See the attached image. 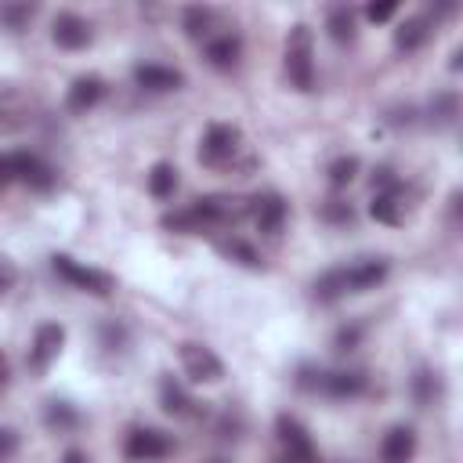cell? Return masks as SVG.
<instances>
[{"instance_id":"cell-1","label":"cell","mask_w":463,"mask_h":463,"mask_svg":"<svg viewBox=\"0 0 463 463\" xmlns=\"http://www.w3.org/2000/svg\"><path fill=\"white\" fill-rule=\"evenodd\" d=\"M286 72L300 90L315 87V61H311V33L307 25H293L286 40Z\"/></svg>"},{"instance_id":"cell-2","label":"cell","mask_w":463,"mask_h":463,"mask_svg":"<svg viewBox=\"0 0 463 463\" xmlns=\"http://www.w3.org/2000/svg\"><path fill=\"white\" fill-rule=\"evenodd\" d=\"M239 152H242V137L235 127H224V123L210 127L203 137V148H199L203 163H210V166H235Z\"/></svg>"},{"instance_id":"cell-3","label":"cell","mask_w":463,"mask_h":463,"mask_svg":"<svg viewBox=\"0 0 463 463\" xmlns=\"http://www.w3.org/2000/svg\"><path fill=\"white\" fill-rule=\"evenodd\" d=\"M51 264H54V271H58L65 282H72V286H80V289H87V293H98V297H105V293L112 289V279H109L105 271L83 268V264H76V260H72V257H65V253L51 257Z\"/></svg>"},{"instance_id":"cell-4","label":"cell","mask_w":463,"mask_h":463,"mask_svg":"<svg viewBox=\"0 0 463 463\" xmlns=\"http://www.w3.org/2000/svg\"><path fill=\"white\" fill-rule=\"evenodd\" d=\"M181 365L195 383H217L224 376L221 358L203 344H181Z\"/></svg>"},{"instance_id":"cell-5","label":"cell","mask_w":463,"mask_h":463,"mask_svg":"<svg viewBox=\"0 0 463 463\" xmlns=\"http://www.w3.org/2000/svg\"><path fill=\"white\" fill-rule=\"evenodd\" d=\"M166 452H170V438L163 430L141 427V430H130L127 438V459L134 463H152V459H163Z\"/></svg>"},{"instance_id":"cell-6","label":"cell","mask_w":463,"mask_h":463,"mask_svg":"<svg viewBox=\"0 0 463 463\" xmlns=\"http://www.w3.org/2000/svg\"><path fill=\"white\" fill-rule=\"evenodd\" d=\"M11 177L29 184V188H51L54 184V170L33 152H14L11 156Z\"/></svg>"},{"instance_id":"cell-7","label":"cell","mask_w":463,"mask_h":463,"mask_svg":"<svg viewBox=\"0 0 463 463\" xmlns=\"http://www.w3.org/2000/svg\"><path fill=\"white\" fill-rule=\"evenodd\" d=\"M61 344H65V329H61L58 322L40 326V329H36V340H33V347H29V365H33L36 373H43V369L51 365V358H58Z\"/></svg>"},{"instance_id":"cell-8","label":"cell","mask_w":463,"mask_h":463,"mask_svg":"<svg viewBox=\"0 0 463 463\" xmlns=\"http://www.w3.org/2000/svg\"><path fill=\"white\" fill-rule=\"evenodd\" d=\"M387 279V260L380 257H369V260H354L351 268H344V282H347V293H362V289H373L376 282Z\"/></svg>"},{"instance_id":"cell-9","label":"cell","mask_w":463,"mask_h":463,"mask_svg":"<svg viewBox=\"0 0 463 463\" xmlns=\"http://www.w3.org/2000/svg\"><path fill=\"white\" fill-rule=\"evenodd\" d=\"M51 33H54V43L58 47H69V51H76V47H83L90 40V25L80 14H72V11L58 14L54 25H51Z\"/></svg>"},{"instance_id":"cell-10","label":"cell","mask_w":463,"mask_h":463,"mask_svg":"<svg viewBox=\"0 0 463 463\" xmlns=\"http://www.w3.org/2000/svg\"><path fill=\"white\" fill-rule=\"evenodd\" d=\"M134 80H137V87H145V90H177L181 83H184V76L177 72V69H166V65H137L134 69Z\"/></svg>"},{"instance_id":"cell-11","label":"cell","mask_w":463,"mask_h":463,"mask_svg":"<svg viewBox=\"0 0 463 463\" xmlns=\"http://www.w3.org/2000/svg\"><path fill=\"white\" fill-rule=\"evenodd\" d=\"M412 452H416V434H412V427H394V430H387V438H383V445H380L383 463H409Z\"/></svg>"},{"instance_id":"cell-12","label":"cell","mask_w":463,"mask_h":463,"mask_svg":"<svg viewBox=\"0 0 463 463\" xmlns=\"http://www.w3.org/2000/svg\"><path fill=\"white\" fill-rule=\"evenodd\" d=\"M253 217L264 235H279V228L286 221V203L279 195H260V199H253Z\"/></svg>"},{"instance_id":"cell-13","label":"cell","mask_w":463,"mask_h":463,"mask_svg":"<svg viewBox=\"0 0 463 463\" xmlns=\"http://www.w3.org/2000/svg\"><path fill=\"white\" fill-rule=\"evenodd\" d=\"M239 54H242V43H239V36H232V33L206 40V61H210L213 69H232V65L239 61Z\"/></svg>"},{"instance_id":"cell-14","label":"cell","mask_w":463,"mask_h":463,"mask_svg":"<svg viewBox=\"0 0 463 463\" xmlns=\"http://www.w3.org/2000/svg\"><path fill=\"white\" fill-rule=\"evenodd\" d=\"M101 94H105V83L98 76H80L69 87V109L72 112H87V109H94L101 101Z\"/></svg>"},{"instance_id":"cell-15","label":"cell","mask_w":463,"mask_h":463,"mask_svg":"<svg viewBox=\"0 0 463 463\" xmlns=\"http://www.w3.org/2000/svg\"><path fill=\"white\" fill-rule=\"evenodd\" d=\"M369 213H373L376 221H383V224H402V217H405V203H402L398 188H391V192H376L373 203H369Z\"/></svg>"},{"instance_id":"cell-16","label":"cell","mask_w":463,"mask_h":463,"mask_svg":"<svg viewBox=\"0 0 463 463\" xmlns=\"http://www.w3.org/2000/svg\"><path fill=\"white\" fill-rule=\"evenodd\" d=\"M326 29L336 43H351L354 40V11L347 4H333L326 14Z\"/></svg>"},{"instance_id":"cell-17","label":"cell","mask_w":463,"mask_h":463,"mask_svg":"<svg viewBox=\"0 0 463 463\" xmlns=\"http://www.w3.org/2000/svg\"><path fill=\"white\" fill-rule=\"evenodd\" d=\"M318 387L329 391V394H336V398H351V394H362L365 391V376L362 373H329V376H322Z\"/></svg>"},{"instance_id":"cell-18","label":"cell","mask_w":463,"mask_h":463,"mask_svg":"<svg viewBox=\"0 0 463 463\" xmlns=\"http://www.w3.org/2000/svg\"><path fill=\"white\" fill-rule=\"evenodd\" d=\"M275 430H279V445H282V452H289V449H311L307 430H304V427H300L293 416H279Z\"/></svg>"},{"instance_id":"cell-19","label":"cell","mask_w":463,"mask_h":463,"mask_svg":"<svg viewBox=\"0 0 463 463\" xmlns=\"http://www.w3.org/2000/svg\"><path fill=\"white\" fill-rule=\"evenodd\" d=\"M427 18H405L402 25H398V33H394V43L402 47V51H416L423 40H427Z\"/></svg>"},{"instance_id":"cell-20","label":"cell","mask_w":463,"mask_h":463,"mask_svg":"<svg viewBox=\"0 0 463 463\" xmlns=\"http://www.w3.org/2000/svg\"><path fill=\"white\" fill-rule=\"evenodd\" d=\"M174 188H177V170H174L170 163H156L152 174H148V192H152L156 199H170Z\"/></svg>"},{"instance_id":"cell-21","label":"cell","mask_w":463,"mask_h":463,"mask_svg":"<svg viewBox=\"0 0 463 463\" xmlns=\"http://www.w3.org/2000/svg\"><path fill=\"white\" fill-rule=\"evenodd\" d=\"M159 391H163V409H166V412H174V416H188V412H192V405H195V402H192V398H188L174 380H163V387H159Z\"/></svg>"},{"instance_id":"cell-22","label":"cell","mask_w":463,"mask_h":463,"mask_svg":"<svg viewBox=\"0 0 463 463\" xmlns=\"http://www.w3.org/2000/svg\"><path fill=\"white\" fill-rule=\"evenodd\" d=\"M344 293H347L344 268H333V271H326V275L315 282V297H318V300H336V297H344Z\"/></svg>"},{"instance_id":"cell-23","label":"cell","mask_w":463,"mask_h":463,"mask_svg":"<svg viewBox=\"0 0 463 463\" xmlns=\"http://www.w3.org/2000/svg\"><path fill=\"white\" fill-rule=\"evenodd\" d=\"M210 25H213V11H210V7H188V11H184V29H188V36H206V40H210Z\"/></svg>"},{"instance_id":"cell-24","label":"cell","mask_w":463,"mask_h":463,"mask_svg":"<svg viewBox=\"0 0 463 463\" xmlns=\"http://www.w3.org/2000/svg\"><path fill=\"white\" fill-rule=\"evenodd\" d=\"M354 174H358V159H354V156H340V159H333V163H329V181H333L336 188L351 184V181H354Z\"/></svg>"},{"instance_id":"cell-25","label":"cell","mask_w":463,"mask_h":463,"mask_svg":"<svg viewBox=\"0 0 463 463\" xmlns=\"http://www.w3.org/2000/svg\"><path fill=\"white\" fill-rule=\"evenodd\" d=\"M33 18V4H4L0 7V22L11 29H22V22Z\"/></svg>"},{"instance_id":"cell-26","label":"cell","mask_w":463,"mask_h":463,"mask_svg":"<svg viewBox=\"0 0 463 463\" xmlns=\"http://www.w3.org/2000/svg\"><path fill=\"white\" fill-rule=\"evenodd\" d=\"M221 253H228V257H239L242 264H250V268H257L260 264V257H257V250L253 246H246L242 239H232V242H221Z\"/></svg>"},{"instance_id":"cell-27","label":"cell","mask_w":463,"mask_h":463,"mask_svg":"<svg viewBox=\"0 0 463 463\" xmlns=\"http://www.w3.org/2000/svg\"><path fill=\"white\" fill-rule=\"evenodd\" d=\"M47 423L51 427H72L76 423V412H69V405H61V402H51L47 405Z\"/></svg>"},{"instance_id":"cell-28","label":"cell","mask_w":463,"mask_h":463,"mask_svg":"<svg viewBox=\"0 0 463 463\" xmlns=\"http://www.w3.org/2000/svg\"><path fill=\"white\" fill-rule=\"evenodd\" d=\"M279 463H322V459H318V452L311 445V449H289V452H282Z\"/></svg>"},{"instance_id":"cell-29","label":"cell","mask_w":463,"mask_h":463,"mask_svg":"<svg viewBox=\"0 0 463 463\" xmlns=\"http://www.w3.org/2000/svg\"><path fill=\"white\" fill-rule=\"evenodd\" d=\"M394 11H398V4H394V0H383V4H369V7H365L369 22H387Z\"/></svg>"},{"instance_id":"cell-30","label":"cell","mask_w":463,"mask_h":463,"mask_svg":"<svg viewBox=\"0 0 463 463\" xmlns=\"http://www.w3.org/2000/svg\"><path fill=\"white\" fill-rule=\"evenodd\" d=\"M14 449H18V434H14L11 427H0V463H4V459H11V456H14Z\"/></svg>"},{"instance_id":"cell-31","label":"cell","mask_w":463,"mask_h":463,"mask_svg":"<svg viewBox=\"0 0 463 463\" xmlns=\"http://www.w3.org/2000/svg\"><path fill=\"white\" fill-rule=\"evenodd\" d=\"M11 286H14V264L0 257V297H4V293H7Z\"/></svg>"},{"instance_id":"cell-32","label":"cell","mask_w":463,"mask_h":463,"mask_svg":"<svg viewBox=\"0 0 463 463\" xmlns=\"http://www.w3.org/2000/svg\"><path fill=\"white\" fill-rule=\"evenodd\" d=\"M326 217H333V221H351V206L340 203V199H333V203L326 206Z\"/></svg>"},{"instance_id":"cell-33","label":"cell","mask_w":463,"mask_h":463,"mask_svg":"<svg viewBox=\"0 0 463 463\" xmlns=\"http://www.w3.org/2000/svg\"><path fill=\"white\" fill-rule=\"evenodd\" d=\"M7 181H14V177H11V156H0V188H4Z\"/></svg>"},{"instance_id":"cell-34","label":"cell","mask_w":463,"mask_h":463,"mask_svg":"<svg viewBox=\"0 0 463 463\" xmlns=\"http://www.w3.org/2000/svg\"><path fill=\"white\" fill-rule=\"evenodd\" d=\"M354 340H358V329H340V336H336L340 347H347V344H354Z\"/></svg>"},{"instance_id":"cell-35","label":"cell","mask_w":463,"mask_h":463,"mask_svg":"<svg viewBox=\"0 0 463 463\" xmlns=\"http://www.w3.org/2000/svg\"><path fill=\"white\" fill-rule=\"evenodd\" d=\"M61 463H87V456H83V452H76V449H72V452H65V459H61Z\"/></svg>"},{"instance_id":"cell-36","label":"cell","mask_w":463,"mask_h":463,"mask_svg":"<svg viewBox=\"0 0 463 463\" xmlns=\"http://www.w3.org/2000/svg\"><path fill=\"white\" fill-rule=\"evenodd\" d=\"M7 376H11V365H7V358H4V354H0V387H4V383H7Z\"/></svg>"},{"instance_id":"cell-37","label":"cell","mask_w":463,"mask_h":463,"mask_svg":"<svg viewBox=\"0 0 463 463\" xmlns=\"http://www.w3.org/2000/svg\"><path fill=\"white\" fill-rule=\"evenodd\" d=\"M213 463H224V459H213Z\"/></svg>"}]
</instances>
